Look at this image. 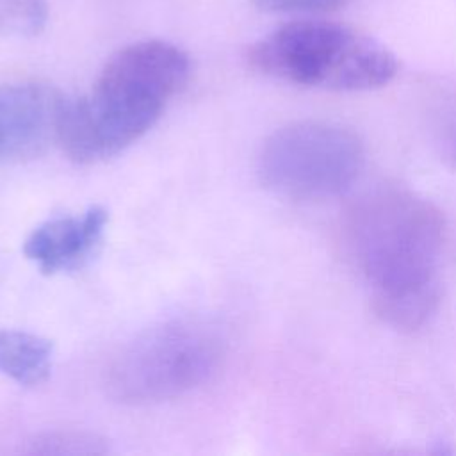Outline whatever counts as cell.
I'll return each mask as SVG.
<instances>
[{
  "label": "cell",
  "instance_id": "obj_5",
  "mask_svg": "<svg viewBox=\"0 0 456 456\" xmlns=\"http://www.w3.org/2000/svg\"><path fill=\"white\" fill-rule=\"evenodd\" d=\"M365 148L360 135L337 121L303 119L280 126L262 144L256 173L264 187L296 201L342 194L360 176Z\"/></svg>",
  "mask_w": 456,
  "mask_h": 456
},
{
  "label": "cell",
  "instance_id": "obj_6",
  "mask_svg": "<svg viewBox=\"0 0 456 456\" xmlns=\"http://www.w3.org/2000/svg\"><path fill=\"white\" fill-rule=\"evenodd\" d=\"M68 102L45 82L0 84V162L30 160L59 142Z\"/></svg>",
  "mask_w": 456,
  "mask_h": 456
},
{
  "label": "cell",
  "instance_id": "obj_7",
  "mask_svg": "<svg viewBox=\"0 0 456 456\" xmlns=\"http://www.w3.org/2000/svg\"><path fill=\"white\" fill-rule=\"evenodd\" d=\"M107 219V210L98 205L80 216L48 219L25 239L23 253L45 274L77 271L102 244Z\"/></svg>",
  "mask_w": 456,
  "mask_h": 456
},
{
  "label": "cell",
  "instance_id": "obj_2",
  "mask_svg": "<svg viewBox=\"0 0 456 456\" xmlns=\"http://www.w3.org/2000/svg\"><path fill=\"white\" fill-rule=\"evenodd\" d=\"M189 75L187 53L167 41L123 46L105 62L93 91L69 100L61 128L62 150L78 164L118 155L157 123Z\"/></svg>",
  "mask_w": 456,
  "mask_h": 456
},
{
  "label": "cell",
  "instance_id": "obj_8",
  "mask_svg": "<svg viewBox=\"0 0 456 456\" xmlns=\"http://www.w3.org/2000/svg\"><path fill=\"white\" fill-rule=\"evenodd\" d=\"M52 342L27 331L0 328V372L18 385L37 387L52 372Z\"/></svg>",
  "mask_w": 456,
  "mask_h": 456
},
{
  "label": "cell",
  "instance_id": "obj_9",
  "mask_svg": "<svg viewBox=\"0 0 456 456\" xmlns=\"http://www.w3.org/2000/svg\"><path fill=\"white\" fill-rule=\"evenodd\" d=\"M48 18L43 0H0V30L14 36L37 34Z\"/></svg>",
  "mask_w": 456,
  "mask_h": 456
},
{
  "label": "cell",
  "instance_id": "obj_3",
  "mask_svg": "<svg viewBox=\"0 0 456 456\" xmlns=\"http://www.w3.org/2000/svg\"><path fill=\"white\" fill-rule=\"evenodd\" d=\"M264 75L306 87L370 91L397 73L395 55L353 27L324 20H297L278 27L249 50Z\"/></svg>",
  "mask_w": 456,
  "mask_h": 456
},
{
  "label": "cell",
  "instance_id": "obj_10",
  "mask_svg": "<svg viewBox=\"0 0 456 456\" xmlns=\"http://www.w3.org/2000/svg\"><path fill=\"white\" fill-rule=\"evenodd\" d=\"M107 451L105 440L84 431L45 433L32 442L36 454H102Z\"/></svg>",
  "mask_w": 456,
  "mask_h": 456
},
{
  "label": "cell",
  "instance_id": "obj_1",
  "mask_svg": "<svg viewBox=\"0 0 456 456\" xmlns=\"http://www.w3.org/2000/svg\"><path fill=\"white\" fill-rule=\"evenodd\" d=\"M340 230L376 315L397 331L420 328L440 303L445 221L438 207L410 189L381 187L351 205Z\"/></svg>",
  "mask_w": 456,
  "mask_h": 456
},
{
  "label": "cell",
  "instance_id": "obj_11",
  "mask_svg": "<svg viewBox=\"0 0 456 456\" xmlns=\"http://www.w3.org/2000/svg\"><path fill=\"white\" fill-rule=\"evenodd\" d=\"M264 12H330L346 0H251Z\"/></svg>",
  "mask_w": 456,
  "mask_h": 456
},
{
  "label": "cell",
  "instance_id": "obj_4",
  "mask_svg": "<svg viewBox=\"0 0 456 456\" xmlns=\"http://www.w3.org/2000/svg\"><path fill=\"white\" fill-rule=\"evenodd\" d=\"M224 353V337L214 322L198 317L164 321L114 354L105 372L107 392L130 406L176 399L207 383Z\"/></svg>",
  "mask_w": 456,
  "mask_h": 456
},
{
  "label": "cell",
  "instance_id": "obj_12",
  "mask_svg": "<svg viewBox=\"0 0 456 456\" xmlns=\"http://www.w3.org/2000/svg\"><path fill=\"white\" fill-rule=\"evenodd\" d=\"M445 159L452 169H456V121H451L445 135Z\"/></svg>",
  "mask_w": 456,
  "mask_h": 456
}]
</instances>
